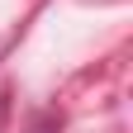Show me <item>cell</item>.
<instances>
[{"instance_id":"obj_1","label":"cell","mask_w":133,"mask_h":133,"mask_svg":"<svg viewBox=\"0 0 133 133\" xmlns=\"http://www.w3.org/2000/svg\"><path fill=\"white\" fill-rule=\"evenodd\" d=\"M52 128H62V119H57V114H43V119L33 124V133H52Z\"/></svg>"}]
</instances>
